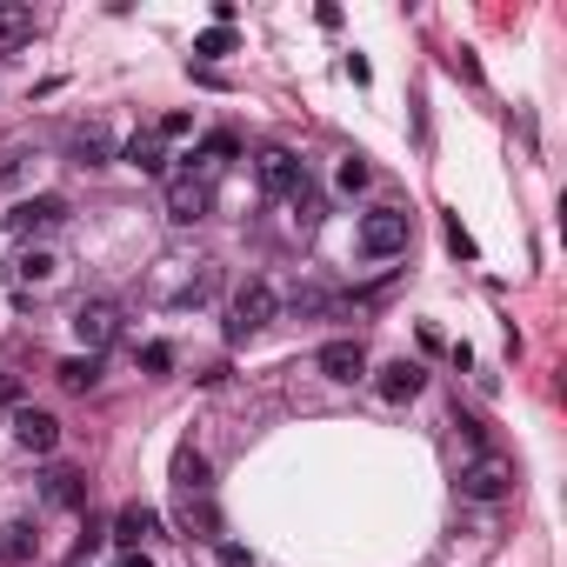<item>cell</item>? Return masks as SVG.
<instances>
[{
  "mask_svg": "<svg viewBox=\"0 0 567 567\" xmlns=\"http://www.w3.org/2000/svg\"><path fill=\"white\" fill-rule=\"evenodd\" d=\"M274 307H281V300H274L268 281H240L234 300H227V341H234V348H240V341H254L268 320H274Z\"/></svg>",
  "mask_w": 567,
  "mask_h": 567,
  "instance_id": "cell-1",
  "label": "cell"
},
{
  "mask_svg": "<svg viewBox=\"0 0 567 567\" xmlns=\"http://www.w3.org/2000/svg\"><path fill=\"white\" fill-rule=\"evenodd\" d=\"M408 240H415V220L400 214V207H374V214H361V254H367V261L408 254Z\"/></svg>",
  "mask_w": 567,
  "mask_h": 567,
  "instance_id": "cell-2",
  "label": "cell"
},
{
  "mask_svg": "<svg viewBox=\"0 0 567 567\" xmlns=\"http://www.w3.org/2000/svg\"><path fill=\"white\" fill-rule=\"evenodd\" d=\"M254 174H261V188H268L274 201H307V194H314L307 168H300L287 147H261V154H254Z\"/></svg>",
  "mask_w": 567,
  "mask_h": 567,
  "instance_id": "cell-3",
  "label": "cell"
},
{
  "mask_svg": "<svg viewBox=\"0 0 567 567\" xmlns=\"http://www.w3.org/2000/svg\"><path fill=\"white\" fill-rule=\"evenodd\" d=\"M514 495V467L501 461V454H474L467 467H461V501H508Z\"/></svg>",
  "mask_w": 567,
  "mask_h": 567,
  "instance_id": "cell-4",
  "label": "cell"
},
{
  "mask_svg": "<svg viewBox=\"0 0 567 567\" xmlns=\"http://www.w3.org/2000/svg\"><path fill=\"white\" fill-rule=\"evenodd\" d=\"M207 207H214V181H207V174H194V168L168 174V220H174V227H194Z\"/></svg>",
  "mask_w": 567,
  "mask_h": 567,
  "instance_id": "cell-5",
  "label": "cell"
},
{
  "mask_svg": "<svg viewBox=\"0 0 567 567\" xmlns=\"http://www.w3.org/2000/svg\"><path fill=\"white\" fill-rule=\"evenodd\" d=\"M60 220H67V201H60V194H27V201H14V207H8V234H21V240L54 234Z\"/></svg>",
  "mask_w": 567,
  "mask_h": 567,
  "instance_id": "cell-6",
  "label": "cell"
},
{
  "mask_svg": "<svg viewBox=\"0 0 567 567\" xmlns=\"http://www.w3.org/2000/svg\"><path fill=\"white\" fill-rule=\"evenodd\" d=\"M73 334H80V348H88V354L114 348V334H121V307H114V300H80V307H73Z\"/></svg>",
  "mask_w": 567,
  "mask_h": 567,
  "instance_id": "cell-7",
  "label": "cell"
},
{
  "mask_svg": "<svg viewBox=\"0 0 567 567\" xmlns=\"http://www.w3.org/2000/svg\"><path fill=\"white\" fill-rule=\"evenodd\" d=\"M14 441H21L27 454H54V447H60V421H54L47 408H14Z\"/></svg>",
  "mask_w": 567,
  "mask_h": 567,
  "instance_id": "cell-8",
  "label": "cell"
},
{
  "mask_svg": "<svg viewBox=\"0 0 567 567\" xmlns=\"http://www.w3.org/2000/svg\"><path fill=\"white\" fill-rule=\"evenodd\" d=\"M114 541H121L127 554H140L147 541H160V514H154V508H140V501H127V508L114 514Z\"/></svg>",
  "mask_w": 567,
  "mask_h": 567,
  "instance_id": "cell-9",
  "label": "cell"
},
{
  "mask_svg": "<svg viewBox=\"0 0 567 567\" xmlns=\"http://www.w3.org/2000/svg\"><path fill=\"white\" fill-rule=\"evenodd\" d=\"M114 154H121V147H114L107 127H73V134H67V160H73V168H107Z\"/></svg>",
  "mask_w": 567,
  "mask_h": 567,
  "instance_id": "cell-10",
  "label": "cell"
},
{
  "mask_svg": "<svg viewBox=\"0 0 567 567\" xmlns=\"http://www.w3.org/2000/svg\"><path fill=\"white\" fill-rule=\"evenodd\" d=\"M201 495H214L207 454H201V447H181V454H174V501H201Z\"/></svg>",
  "mask_w": 567,
  "mask_h": 567,
  "instance_id": "cell-11",
  "label": "cell"
},
{
  "mask_svg": "<svg viewBox=\"0 0 567 567\" xmlns=\"http://www.w3.org/2000/svg\"><path fill=\"white\" fill-rule=\"evenodd\" d=\"M320 374H328V381H361L367 374V348L361 341H328V348H320Z\"/></svg>",
  "mask_w": 567,
  "mask_h": 567,
  "instance_id": "cell-12",
  "label": "cell"
},
{
  "mask_svg": "<svg viewBox=\"0 0 567 567\" xmlns=\"http://www.w3.org/2000/svg\"><path fill=\"white\" fill-rule=\"evenodd\" d=\"M121 160H127V168H140V174H154V181H168V147H160V134H134L121 147Z\"/></svg>",
  "mask_w": 567,
  "mask_h": 567,
  "instance_id": "cell-13",
  "label": "cell"
},
{
  "mask_svg": "<svg viewBox=\"0 0 567 567\" xmlns=\"http://www.w3.org/2000/svg\"><path fill=\"white\" fill-rule=\"evenodd\" d=\"M421 381H428V374H421L415 361H387L374 387H381V400H415V394H421Z\"/></svg>",
  "mask_w": 567,
  "mask_h": 567,
  "instance_id": "cell-14",
  "label": "cell"
},
{
  "mask_svg": "<svg viewBox=\"0 0 567 567\" xmlns=\"http://www.w3.org/2000/svg\"><path fill=\"white\" fill-rule=\"evenodd\" d=\"M34 554H41V528L34 521H8V528H0V560H8V567L34 560Z\"/></svg>",
  "mask_w": 567,
  "mask_h": 567,
  "instance_id": "cell-15",
  "label": "cell"
},
{
  "mask_svg": "<svg viewBox=\"0 0 567 567\" xmlns=\"http://www.w3.org/2000/svg\"><path fill=\"white\" fill-rule=\"evenodd\" d=\"M41 495H47L54 508H80V501H88V480H80L73 467H47V480H41Z\"/></svg>",
  "mask_w": 567,
  "mask_h": 567,
  "instance_id": "cell-16",
  "label": "cell"
},
{
  "mask_svg": "<svg viewBox=\"0 0 567 567\" xmlns=\"http://www.w3.org/2000/svg\"><path fill=\"white\" fill-rule=\"evenodd\" d=\"M27 41H34V8H27V0H8V8H0V54L27 47Z\"/></svg>",
  "mask_w": 567,
  "mask_h": 567,
  "instance_id": "cell-17",
  "label": "cell"
},
{
  "mask_svg": "<svg viewBox=\"0 0 567 567\" xmlns=\"http://www.w3.org/2000/svg\"><path fill=\"white\" fill-rule=\"evenodd\" d=\"M234 154H240V140H234V134H207V140L188 154V168H194V174H214V168H227Z\"/></svg>",
  "mask_w": 567,
  "mask_h": 567,
  "instance_id": "cell-18",
  "label": "cell"
},
{
  "mask_svg": "<svg viewBox=\"0 0 567 567\" xmlns=\"http://www.w3.org/2000/svg\"><path fill=\"white\" fill-rule=\"evenodd\" d=\"M54 381H60L67 394H88V387L101 381V354H67V361L54 367Z\"/></svg>",
  "mask_w": 567,
  "mask_h": 567,
  "instance_id": "cell-19",
  "label": "cell"
},
{
  "mask_svg": "<svg viewBox=\"0 0 567 567\" xmlns=\"http://www.w3.org/2000/svg\"><path fill=\"white\" fill-rule=\"evenodd\" d=\"M54 274H60V261H54L47 248H27V254L14 261V281H21V287H47Z\"/></svg>",
  "mask_w": 567,
  "mask_h": 567,
  "instance_id": "cell-20",
  "label": "cell"
},
{
  "mask_svg": "<svg viewBox=\"0 0 567 567\" xmlns=\"http://www.w3.org/2000/svg\"><path fill=\"white\" fill-rule=\"evenodd\" d=\"M181 528H188V541H194V534H201V541H214V534H220L214 495H201V501H181Z\"/></svg>",
  "mask_w": 567,
  "mask_h": 567,
  "instance_id": "cell-21",
  "label": "cell"
},
{
  "mask_svg": "<svg viewBox=\"0 0 567 567\" xmlns=\"http://www.w3.org/2000/svg\"><path fill=\"white\" fill-rule=\"evenodd\" d=\"M227 47H234V27H207V34L194 41V54H201V60H220Z\"/></svg>",
  "mask_w": 567,
  "mask_h": 567,
  "instance_id": "cell-22",
  "label": "cell"
},
{
  "mask_svg": "<svg viewBox=\"0 0 567 567\" xmlns=\"http://www.w3.org/2000/svg\"><path fill=\"white\" fill-rule=\"evenodd\" d=\"M334 181H341V194H361V188H367V160H361V154H348Z\"/></svg>",
  "mask_w": 567,
  "mask_h": 567,
  "instance_id": "cell-23",
  "label": "cell"
},
{
  "mask_svg": "<svg viewBox=\"0 0 567 567\" xmlns=\"http://www.w3.org/2000/svg\"><path fill=\"white\" fill-rule=\"evenodd\" d=\"M447 248H454V254H461V261H474V240H467V227H461V220H454V214H447Z\"/></svg>",
  "mask_w": 567,
  "mask_h": 567,
  "instance_id": "cell-24",
  "label": "cell"
},
{
  "mask_svg": "<svg viewBox=\"0 0 567 567\" xmlns=\"http://www.w3.org/2000/svg\"><path fill=\"white\" fill-rule=\"evenodd\" d=\"M154 134H160V140H181V134H194V114H168Z\"/></svg>",
  "mask_w": 567,
  "mask_h": 567,
  "instance_id": "cell-25",
  "label": "cell"
},
{
  "mask_svg": "<svg viewBox=\"0 0 567 567\" xmlns=\"http://www.w3.org/2000/svg\"><path fill=\"white\" fill-rule=\"evenodd\" d=\"M21 168H27V154H0V188H14Z\"/></svg>",
  "mask_w": 567,
  "mask_h": 567,
  "instance_id": "cell-26",
  "label": "cell"
},
{
  "mask_svg": "<svg viewBox=\"0 0 567 567\" xmlns=\"http://www.w3.org/2000/svg\"><path fill=\"white\" fill-rule=\"evenodd\" d=\"M220 567H254V554H248V547H234V541H220Z\"/></svg>",
  "mask_w": 567,
  "mask_h": 567,
  "instance_id": "cell-27",
  "label": "cell"
},
{
  "mask_svg": "<svg viewBox=\"0 0 567 567\" xmlns=\"http://www.w3.org/2000/svg\"><path fill=\"white\" fill-rule=\"evenodd\" d=\"M0 408H21V381L14 374H0Z\"/></svg>",
  "mask_w": 567,
  "mask_h": 567,
  "instance_id": "cell-28",
  "label": "cell"
},
{
  "mask_svg": "<svg viewBox=\"0 0 567 567\" xmlns=\"http://www.w3.org/2000/svg\"><path fill=\"white\" fill-rule=\"evenodd\" d=\"M107 567H154V560H147V547H140V554H121V560H107Z\"/></svg>",
  "mask_w": 567,
  "mask_h": 567,
  "instance_id": "cell-29",
  "label": "cell"
}]
</instances>
